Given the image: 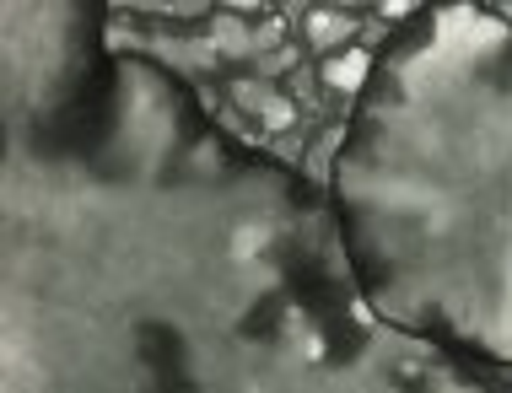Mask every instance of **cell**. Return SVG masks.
<instances>
[{
	"mask_svg": "<svg viewBox=\"0 0 512 393\" xmlns=\"http://www.w3.org/2000/svg\"><path fill=\"white\" fill-rule=\"evenodd\" d=\"M259 248H265V227H243L238 237H232V254L238 259H254Z\"/></svg>",
	"mask_w": 512,
	"mask_h": 393,
	"instance_id": "4",
	"label": "cell"
},
{
	"mask_svg": "<svg viewBox=\"0 0 512 393\" xmlns=\"http://www.w3.org/2000/svg\"><path fill=\"white\" fill-rule=\"evenodd\" d=\"M367 65H372V60H367V49H345L340 60H329L324 81H329L335 92H356V87L367 81Z\"/></svg>",
	"mask_w": 512,
	"mask_h": 393,
	"instance_id": "1",
	"label": "cell"
},
{
	"mask_svg": "<svg viewBox=\"0 0 512 393\" xmlns=\"http://www.w3.org/2000/svg\"><path fill=\"white\" fill-rule=\"evenodd\" d=\"M265 124H270V130H292V124H297V108L286 103V97H265Z\"/></svg>",
	"mask_w": 512,
	"mask_h": 393,
	"instance_id": "3",
	"label": "cell"
},
{
	"mask_svg": "<svg viewBox=\"0 0 512 393\" xmlns=\"http://www.w3.org/2000/svg\"><path fill=\"white\" fill-rule=\"evenodd\" d=\"M345 38H351V17H329V11H313V17H308V44L313 49L345 44Z\"/></svg>",
	"mask_w": 512,
	"mask_h": 393,
	"instance_id": "2",
	"label": "cell"
}]
</instances>
